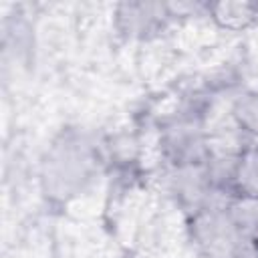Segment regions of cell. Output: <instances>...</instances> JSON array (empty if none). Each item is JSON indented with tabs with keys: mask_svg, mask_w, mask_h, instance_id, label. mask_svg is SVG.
<instances>
[{
	"mask_svg": "<svg viewBox=\"0 0 258 258\" xmlns=\"http://www.w3.org/2000/svg\"><path fill=\"white\" fill-rule=\"evenodd\" d=\"M232 121L238 131L258 137V91H244L232 99Z\"/></svg>",
	"mask_w": 258,
	"mask_h": 258,
	"instance_id": "obj_4",
	"label": "cell"
},
{
	"mask_svg": "<svg viewBox=\"0 0 258 258\" xmlns=\"http://www.w3.org/2000/svg\"><path fill=\"white\" fill-rule=\"evenodd\" d=\"M230 191L236 198L258 200V147L248 145L240 151L234 173H232Z\"/></svg>",
	"mask_w": 258,
	"mask_h": 258,
	"instance_id": "obj_2",
	"label": "cell"
},
{
	"mask_svg": "<svg viewBox=\"0 0 258 258\" xmlns=\"http://www.w3.org/2000/svg\"><path fill=\"white\" fill-rule=\"evenodd\" d=\"M210 16L228 30L248 28L258 20V4L252 2H214L208 4Z\"/></svg>",
	"mask_w": 258,
	"mask_h": 258,
	"instance_id": "obj_3",
	"label": "cell"
},
{
	"mask_svg": "<svg viewBox=\"0 0 258 258\" xmlns=\"http://www.w3.org/2000/svg\"><path fill=\"white\" fill-rule=\"evenodd\" d=\"M198 246L210 258H236L244 236L234 226L226 208H200L191 222Z\"/></svg>",
	"mask_w": 258,
	"mask_h": 258,
	"instance_id": "obj_1",
	"label": "cell"
}]
</instances>
